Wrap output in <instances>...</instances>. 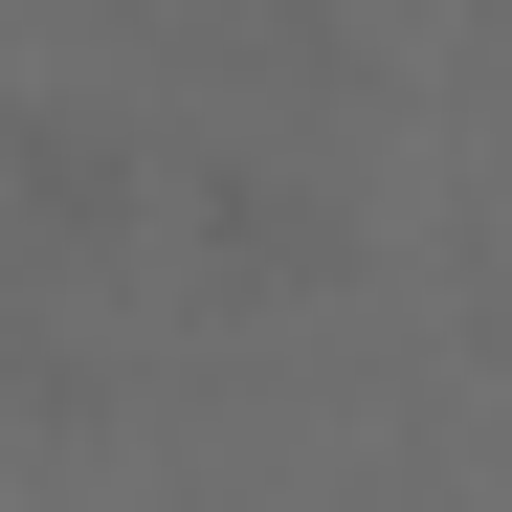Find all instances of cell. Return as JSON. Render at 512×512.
<instances>
[{
  "label": "cell",
  "instance_id": "obj_1",
  "mask_svg": "<svg viewBox=\"0 0 512 512\" xmlns=\"http://www.w3.org/2000/svg\"><path fill=\"white\" fill-rule=\"evenodd\" d=\"M179 245H201V290L290 312V290H334V268H357V201H334V179H290V156H201V179H179Z\"/></svg>",
  "mask_w": 512,
  "mask_h": 512
},
{
  "label": "cell",
  "instance_id": "obj_2",
  "mask_svg": "<svg viewBox=\"0 0 512 512\" xmlns=\"http://www.w3.org/2000/svg\"><path fill=\"white\" fill-rule=\"evenodd\" d=\"M0 156H23V223H45V245H112V223H134V134H112V112H67V90H45Z\"/></svg>",
  "mask_w": 512,
  "mask_h": 512
},
{
  "label": "cell",
  "instance_id": "obj_3",
  "mask_svg": "<svg viewBox=\"0 0 512 512\" xmlns=\"http://www.w3.org/2000/svg\"><path fill=\"white\" fill-rule=\"evenodd\" d=\"M490 468H512V357H490Z\"/></svg>",
  "mask_w": 512,
  "mask_h": 512
}]
</instances>
